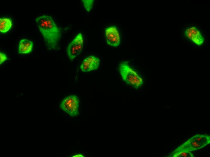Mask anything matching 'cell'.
I'll return each mask as SVG.
<instances>
[{
  "label": "cell",
  "mask_w": 210,
  "mask_h": 157,
  "mask_svg": "<svg viewBox=\"0 0 210 157\" xmlns=\"http://www.w3.org/2000/svg\"><path fill=\"white\" fill-rule=\"evenodd\" d=\"M35 21L46 46L50 50H58L62 33L52 17L43 15L37 18Z\"/></svg>",
  "instance_id": "1"
},
{
  "label": "cell",
  "mask_w": 210,
  "mask_h": 157,
  "mask_svg": "<svg viewBox=\"0 0 210 157\" xmlns=\"http://www.w3.org/2000/svg\"><path fill=\"white\" fill-rule=\"evenodd\" d=\"M182 37L194 45L202 46L207 40L206 32L199 24L189 23L184 25L181 29Z\"/></svg>",
  "instance_id": "2"
},
{
  "label": "cell",
  "mask_w": 210,
  "mask_h": 157,
  "mask_svg": "<svg viewBox=\"0 0 210 157\" xmlns=\"http://www.w3.org/2000/svg\"><path fill=\"white\" fill-rule=\"evenodd\" d=\"M119 70L123 80L127 84L136 89L142 85L143 81L142 78L127 64L121 63Z\"/></svg>",
  "instance_id": "3"
},
{
  "label": "cell",
  "mask_w": 210,
  "mask_h": 157,
  "mask_svg": "<svg viewBox=\"0 0 210 157\" xmlns=\"http://www.w3.org/2000/svg\"><path fill=\"white\" fill-rule=\"evenodd\" d=\"M79 99L75 95H70L64 98L61 102L60 107L65 112L72 117L79 114Z\"/></svg>",
  "instance_id": "4"
},
{
  "label": "cell",
  "mask_w": 210,
  "mask_h": 157,
  "mask_svg": "<svg viewBox=\"0 0 210 157\" xmlns=\"http://www.w3.org/2000/svg\"><path fill=\"white\" fill-rule=\"evenodd\" d=\"M84 40L82 34L78 33L68 45L67 48V55L71 61H72L82 52Z\"/></svg>",
  "instance_id": "5"
},
{
  "label": "cell",
  "mask_w": 210,
  "mask_h": 157,
  "mask_svg": "<svg viewBox=\"0 0 210 157\" xmlns=\"http://www.w3.org/2000/svg\"><path fill=\"white\" fill-rule=\"evenodd\" d=\"M107 43L110 46L116 47L120 43V38L119 31L115 26L106 28L105 30Z\"/></svg>",
  "instance_id": "6"
},
{
  "label": "cell",
  "mask_w": 210,
  "mask_h": 157,
  "mask_svg": "<svg viewBox=\"0 0 210 157\" xmlns=\"http://www.w3.org/2000/svg\"><path fill=\"white\" fill-rule=\"evenodd\" d=\"M206 146V145L199 143L195 138L194 136H193L183 143L180 146L174 151L191 152L200 149Z\"/></svg>",
  "instance_id": "7"
},
{
  "label": "cell",
  "mask_w": 210,
  "mask_h": 157,
  "mask_svg": "<svg viewBox=\"0 0 210 157\" xmlns=\"http://www.w3.org/2000/svg\"><path fill=\"white\" fill-rule=\"evenodd\" d=\"M100 64V59L97 57L91 56L86 58L80 66V68L83 72H88L97 69Z\"/></svg>",
  "instance_id": "8"
},
{
  "label": "cell",
  "mask_w": 210,
  "mask_h": 157,
  "mask_svg": "<svg viewBox=\"0 0 210 157\" xmlns=\"http://www.w3.org/2000/svg\"><path fill=\"white\" fill-rule=\"evenodd\" d=\"M33 45V43L28 40H21L19 44V53L21 54H27L30 53L32 50Z\"/></svg>",
  "instance_id": "9"
},
{
  "label": "cell",
  "mask_w": 210,
  "mask_h": 157,
  "mask_svg": "<svg viewBox=\"0 0 210 157\" xmlns=\"http://www.w3.org/2000/svg\"><path fill=\"white\" fill-rule=\"evenodd\" d=\"M12 25L11 20L8 18L0 19V31L4 33L7 32L11 28Z\"/></svg>",
  "instance_id": "10"
},
{
  "label": "cell",
  "mask_w": 210,
  "mask_h": 157,
  "mask_svg": "<svg viewBox=\"0 0 210 157\" xmlns=\"http://www.w3.org/2000/svg\"><path fill=\"white\" fill-rule=\"evenodd\" d=\"M194 156L190 151H173L168 155L169 157H193Z\"/></svg>",
  "instance_id": "11"
},
{
  "label": "cell",
  "mask_w": 210,
  "mask_h": 157,
  "mask_svg": "<svg viewBox=\"0 0 210 157\" xmlns=\"http://www.w3.org/2000/svg\"><path fill=\"white\" fill-rule=\"evenodd\" d=\"M85 9L88 12H89L92 8L94 1L93 0H82Z\"/></svg>",
  "instance_id": "12"
},
{
  "label": "cell",
  "mask_w": 210,
  "mask_h": 157,
  "mask_svg": "<svg viewBox=\"0 0 210 157\" xmlns=\"http://www.w3.org/2000/svg\"><path fill=\"white\" fill-rule=\"evenodd\" d=\"M0 64H2L8 59L7 57L5 54L2 52L0 53Z\"/></svg>",
  "instance_id": "13"
},
{
  "label": "cell",
  "mask_w": 210,
  "mask_h": 157,
  "mask_svg": "<svg viewBox=\"0 0 210 157\" xmlns=\"http://www.w3.org/2000/svg\"><path fill=\"white\" fill-rule=\"evenodd\" d=\"M72 157H84V156L82 154H77L75 155Z\"/></svg>",
  "instance_id": "14"
}]
</instances>
